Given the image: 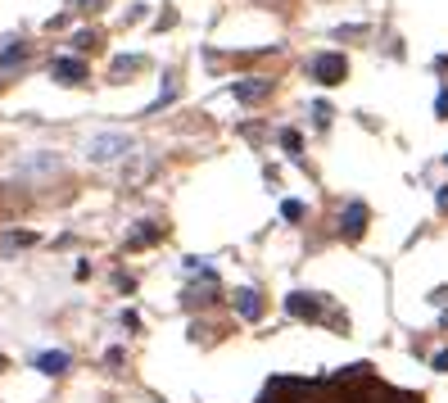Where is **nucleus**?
Segmentation results:
<instances>
[{
  "label": "nucleus",
  "mask_w": 448,
  "mask_h": 403,
  "mask_svg": "<svg viewBox=\"0 0 448 403\" xmlns=\"http://www.w3.org/2000/svg\"><path fill=\"white\" fill-rule=\"evenodd\" d=\"M27 245H36V236L32 232H9V236H0V254H18V249H27Z\"/></svg>",
  "instance_id": "obj_11"
},
{
  "label": "nucleus",
  "mask_w": 448,
  "mask_h": 403,
  "mask_svg": "<svg viewBox=\"0 0 448 403\" xmlns=\"http://www.w3.org/2000/svg\"><path fill=\"white\" fill-rule=\"evenodd\" d=\"M435 113H440V118H448V91H440V100H435Z\"/></svg>",
  "instance_id": "obj_19"
},
{
  "label": "nucleus",
  "mask_w": 448,
  "mask_h": 403,
  "mask_svg": "<svg viewBox=\"0 0 448 403\" xmlns=\"http://www.w3.org/2000/svg\"><path fill=\"white\" fill-rule=\"evenodd\" d=\"M435 372H448V349H444V353H435Z\"/></svg>",
  "instance_id": "obj_21"
},
{
  "label": "nucleus",
  "mask_w": 448,
  "mask_h": 403,
  "mask_svg": "<svg viewBox=\"0 0 448 403\" xmlns=\"http://www.w3.org/2000/svg\"><path fill=\"white\" fill-rule=\"evenodd\" d=\"M236 313L245 322H259L263 318V295L259 290H236Z\"/></svg>",
  "instance_id": "obj_6"
},
{
  "label": "nucleus",
  "mask_w": 448,
  "mask_h": 403,
  "mask_svg": "<svg viewBox=\"0 0 448 403\" xmlns=\"http://www.w3.org/2000/svg\"><path fill=\"white\" fill-rule=\"evenodd\" d=\"M145 172H154V155H136V159L127 163V168H122V181L131 186V181H140Z\"/></svg>",
  "instance_id": "obj_10"
},
{
  "label": "nucleus",
  "mask_w": 448,
  "mask_h": 403,
  "mask_svg": "<svg viewBox=\"0 0 448 403\" xmlns=\"http://www.w3.org/2000/svg\"><path fill=\"white\" fill-rule=\"evenodd\" d=\"M27 55V45L23 41H14V45H5V50H0V69H9V64H18Z\"/></svg>",
  "instance_id": "obj_13"
},
{
  "label": "nucleus",
  "mask_w": 448,
  "mask_h": 403,
  "mask_svg": "<svg viewBox=\"0 0 448 403\" xmlns=\"http://www.w3.org/2000/svg\"><path fill=\"white\" fill-rule=\"evenodd\" d=\"M435 204H440V213H448V186H440V195H435Z\"/></svg>",
  "instance_id": "obj_20"
},
{
  "label": "nucleus",
  "mask_w": 448,
  "mask_h": 403,
  "mask_svg": "<svg viewBox=\"0 0 448 403\" xmlns=\"http://www.w3.org/2000/svg\"><path fill=\"white\" fill-rule=\"evenodd\" d=\"M367 204H362V199H354V204H345V213H340V236H345V241H358L362 232H367Z\"/></svg>",
  "instance_id": "obj_4"
},
{
  "label": "nucleus",
  "mask_w": 448,
  "mask_h": 403,
  "mask_svg": "<svg viewBox=\"0 0 448 403\" xmlns=\"http://www.w3.org/2000/svg\"><path fill=\"white\" fill-rule=\"evenodd\" d=\"M136 69H150V59H145V55H118V59H113L109 64V78H127V73H136Z\"/></svg>",
  "instance_id": "obj_8"
},
{
  "label": "nucleus",
  "mask_w": 448,
  "mask_h": 403,
  "mask_svg": "<svg viewBox=\"0 0 448 403\" xmlns=\"http://www.w3.org/2000/svg\"><path fill=\"white\" fill-rule=\"evenodd\" d=\"M281 146H285V155H294V159H299V150H303V136H299V132H290V127H285V132H281Z\"/></svg>",
  "instance_id": "obj_14"
},
{
  "label": "nucleus",
  "mask_w": 448,
  "mask_h": 403,
  "mask_svg": "<svg viewBox=\"0 0 448 403\" xmlns=\"http://www.w3.org/2000/svg\"><path fill=\"white\" fill-rule=\"evenodd\" d=\"M55 168H59V159H55V155H36V159H27L18 172H23V177H32V172H55Z\"/></svg>",
  "instance_id": "obj_12"
},
{
  "label": "nucleus",
  "mask_w": 448,
  "mask_h": 403,
  "mask_svg": "<svg viewBox=\"0 0 448 403\" xmlns=\"http://www.w3.org/2000/svg\"><path fill=\"white\" fill-rule=\"evenodd\" d=\"M145 241H159V227H131V245H145Z\"/></svg>",
  "instance_id": "obj_15"
},
{
  "label": "nucleus",
  "mask_w": 448,
  "mask_h": 403,
  "mask_svg": "<svg viewBox=\"0 0 448 403\" xmlns=\"http://www.w3.org/2000/svg\"><path fill=\"white\" fill-rule=\"evenodd\" d=\"M308 73H312V82H321V86H340L349 78V59L335 55V50H326V55H317V59L308 64Z\"/></svg>",
  "instance_id": "obj_2"
},
{
  "label": "nucleus",
  "mask_w": 448,
  "mask_h": 403,
  "mask_svg": "<svg viewBox=\"0 0 448 403\" xmlns=\"http://www.w3.org/2000/svg\"><path fill=\"white\" fill-rule=\"evenodd\" d=\"M331 113H335V109H331L326 100H317V104H312V118H317V127H326V122H331Z\"/></svg>",
  "instance_id": "obj_17"
},
{
  "label": "nucleus",
  "mask_w": 448,
  "mask_h": 403,
  "mask_svg": "<svg viewBox=\"0 0 448 403\" xmlns=\"http://www.w3.org/2000/svg\"><path fill=\"white\" fill-rule=\"evenodd\" d=\"M272 91V82L268 78H254V82H236V100H245V104H250V100H263V95H268Z\"/></svg>",
  "instance_id": "obj_9"
},
{
  "label": "nucleus",
  "mask_w": 448,
  "mask_h": 403,
  "mask_svg": "<svg viewBox=\"0 0 448 403\" xmlns=\"http://www.w3.org/2000/svg\"><path fill=\"white\" fill-rule=\"evenodd\" d=\"M285 313H290V318H303V322H317L321 313H326V299L312 295V290H290L285 295Z\"/></svg>",
  "instance_id": "obj_3"
},
{
  "label": "nucleus",
  "mask_w": 448,
  "mask_h": 403,
  "mask_svg": "<svg viewBox=\"0 0 448 403\" xmlns=\"http://www.w3.org/2000/svg\"><path fill=\"white\" fill-rule=\"evenodd\" d=\"M32 367L41 372V376H59V372L68 367V353H59V349H45V353H36V358H32Z\"/></svg>",
  "instance_id": "obj_7"
},
{
  "label": "nucleus",
  "mask_w": 448,
  "mask_h": 403,
  "mask_svg": "<svg viewBox=\"0 0 448 403\" xmlns=\"http://www.w3.org/2000/svg\"><path fill=\"white\" fill-rule=\"evenodd\" d=\"M303 213H308V208H303L299 199H285V204H281V218H285V222H299Z\"/></svg>",
  "instance_id": "obj_16"
},
{
  "label": "nucleus",
  "mask_w": 448,
  "mask_h": 403,
  "mask_svg": "<svg viewBox=\"0 0 448 403\" xmlns=\"http://www.w3.org/2000/svg\"><path fill=\"white\" fill-rule=\"evenodd\" d=\"M131 150V136L127 132H100V136H91V146H87V159L91 163H113V159H122Z\"/></svg>",
  "instance_id": "obj_1"
},
{
  "label": "nucleus",
  "mask_w": 448,
  "mask_h": 403,
  "mask_svg": "<svg viewBox=\"0 0 448 403\" xmlns=\"http://www.w3.org/2000/svg\"><path fill=\"white\" fill-rule=\"evenodd\" d=\"M55 82H59V86H82V82H87V64H82V59H55Z\"/></svg>",
  "instance_id": "obj_5"
},
{
  "label": "nucleus",
  "mask_w": 448,
  "mask_h": 403,
  "mask_svg": "<svg viewBox=\"0 0 448 403\" xmlns=\"http://www.w3.org/2000/svg\"><path fill=\"white\" fill-rule=\"evenodd\" d=\"M431 304H440V309H448V285H440V290L431 295Z\"/></svg>",
  "instance_id": "obj_18"
}]
</instances>
